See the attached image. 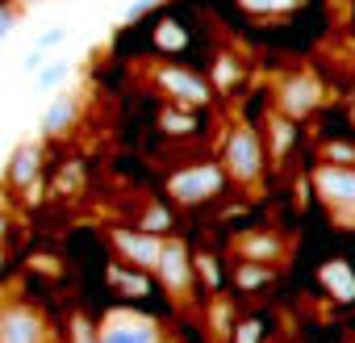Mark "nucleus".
Here are the masks:
<instances>
[{"mask_svg": "<svg viewBox=\"0 0 355 343\" xmlns=\"http://www.w3.org/2000/svg\"><path fill=\"white\" fill-rule=\"evenodd\" d=\"M222 172H226L230 181H239V185L259 181V172H263V138H259L251 126H234V130L226 134Z\"/></svg>", "mask_w": 355, "mask_h": 343, "instance_id": "f257e3e1", "label": "nucleus"}, {"mask_svg": "<svg viewBox=\"0 0 355 343\" xmlns=\"http://www.w3.org/2000/svg\"><path fill=\"white\" fill-rule=\"evenodd\" d=\"M222 189H226V172H222L218 163H193V167H180L175 176H167V197H171L175 206L214 201Z\"/></svg>", "mask_w": 355, "mask_h": 343, "instance_id": "f03ea898", "label": "nucleus"}, {"mask_svg": "<svg viewBox=\"0 0 355 343\" xmlns=\"http://www.w3.org/2000/svg\"><path fill=\"white\" fill-rule=\"evenodd\" d=\"M155 88L167 97V105H184V109H205L214 101V84L180 63H163L155 72Z\"/></svg>", "mask_w": 355, "mask_h": 343, "instance_id": "7ed1b4c3", "label": "nucleus"}, {"mask_svg": "<svg viewBox=\"0 0 355 343\" xmlns=\"http://www.w3.org/2000/svg\"><path fill=\"white\" fill-rule=\"evenodd\" d=\"M0 343H51L46 318L26 301H0Z\"/></svg>", "mask_w": 355, "mask_h": 343, "instance_id": "20e7f679", "label": "nucleus"}, {"mask_svg": "<svg viewBox=\"0 0 355 343\" xmlns=\"http://www.w3.org/2000/svg\"><path fill=\"white\" fill-rule=\"evenodd\" d=\"M109 243L117 247L121 264L142 268V272H155L159 251H163V235H150V231H138V226H113L109 231Z\"/></svg>", "mask_w": 355, "mask_h": 343, "instance_id": "39448f33", "label": "nucleus"}, {"mask_svg": "<svg viewBox=\"0 0 355 343\" xmlns=\"http://www.w3.org/2000/svg\"><path fill=\"white\" fill-rule=\"evenodd\" d=\"M318 197L334 210V214H355V167H338V163H322L313 172Z\"/></svg>", "mask_w": 355, "mask_h": 343, "instance_id": "423d86ee", "label": "nucleus"}, {"mask_svg": "<svg viewBox=\"0 0 355 343\" xmlns=\"http://www.w3.org/2000/svg\"><path fill=\"white\" fill-rule=\"evenodd\" d=\"M96 343H159V326L142 314L117 310L96 326Z\"/></svg>", "mask_w": 355, "mask_h": 343, "instance_id": "0eeeda50", "label": "nucleus"}, {"mask_svg": "<svg viewBox=\"0 0 355 343\" xmlns=\"http://www.w3.org/2000/svg\"><path fill=\"white\" fill-rule=\"evenodd\" d=\"M155 272H159V281H163L167 293H189L197 268H193V256H189V247L180 239H163V251H159Z\"/></svg>", "mask_w": 355, "mask_h": 343, "instance_id": "6e6552de", "label": "nucleus"}, {"mask_svg": "<svg viewBox=\"0 0 355 343\" xmlns=\"http://www.w3.org/2000/svg\"><path fill=\"white\" fill-rule=\"evenodd\" d=\"M42 142H21V147H13V155H9V163H5V189L9 193H30L34 185H38V176H42Z\"/></svg>", "mask_w": 355, "mask_h": 343, "instance_id": "1a4fd4ad", "label": "nucleus"}, {"mask_svg": "<svg viewBox=\"0 0 355 343\" xmlns=\"http://www.w3.org/2000/svg\"><path fill=\"white\" fill-rule=\"evenodd\" d=\"M280 113L284 117H293V122H301V117H309L313 109H318V84L309 80V76H288L284 84H280Z\"/></svg>", "mask_w": 355, "mask_h": 343, "instance_id": "9d476101", "label": "nucleus"}, {"mask_svg": "<svg viewBox=\"0 0 355 343\" xmlns=\"http://www.w3.org/2000/svg\"><path fill=\"white\" fill-rule=\"evenodd\" d=\"M76 122H80V97L63 88V92H55V101L42 113V138H67L76 130Z\"/></svg>", "mask_w": 355, "mask_h": 343, "instance_id": "9b49d317", "label": "nucleus"}, {"mask_svg": "<svg viewBox=\"0 0 355 343\" xmlns=\"http://www.w3.org/2000/svg\"><path fill=\"white\" fill-rule=\"evenodd\" d=\"M322 285H326L338 301H355V272L347 268V260H330V264H322Z\"/></svg>", "mask_w": 355, "mask_h": 343, "instance_id": "f8f14e48", "label": "nucleus"}, {"mask_svg": "<svg viewBox=\"0 0 355 343\" xmlns=\"http://www.w3.org/2000/svg\"><path fill=\"white\" fill-rule=\"evenodd\" d=\"M109 281H113L125 297H134V293H138V297H146V293H150V276H146L142 268H130V264H113Z\"/></svg>", "mask_w": 355, "mask_h": 343, "instance_id": "ddd939ff", "label": "nucleus"}, {"mask_svg": "<svg viewBox=\"0 0 355 343\" xmlns=\"http://www.w3.org/2000/svg\"><path fill=\"white\" fill-rule=\"evenodd\" d=\"M239 256L243 260H255V264H272L280 256V239H272V235H247L239 243Z\"/></svg>", "mask_w": 355, "mask_h": 343, "instance_id": "4468645a", "label": "nucleus"}, {"mask_svg": "<svg viewBox=\"0 0 355 343\" xmlns=\"http://www.w3.org/2000/svg\"><path fill=\"white\" fill-rule=\"evenodd\" d=\"M163 134H197V109H184V105H167L163 117H159Z\"/></svg>", "mask_w": 355, "mask_h": 343, "instance_id": "2eb2a0df", "label": "nucleus"}, {"mask_svg": "<svg viewBox=\"0 0 355 343\" xmlns=\"http://www.w3.org/2000/svg\"><path fill=\"white\" fill-rule=\"evenodd\" d=\"M67 80H71V63H67V59H59V63H42V67L34 72L38 92H55V88L67 84Z\"/></svg>", "mask_w": 355, "mask_h": 343, "instance_id": "dca6fc26", "label": "nucleus"}, {"mask_svg": "<svg viewBox=\"0 0 355 343\" xmlns=\"http://www.w3.org/2000/svg\"><path fill=\"white\" fill-rule=\"evenodd\" d=\"M268 281H272V268H268V264H255V260L234 264V285H239V289H259V285H268Z\"/></svg>", "mask_w": 355, "mask_h": 343, "instance_id": "f3484780", "label": "nucleus"}, {"mask_svg": "<svg viewBox=\"0 0 355 343\" xmlns=\"http://www.w3.org/2000/svg\"><path fill=\"white\" fill-rule=\"evenodd\" d=\"M268 134H272V155L280 159V155L293 147V138H297V130H293V117H284V113H280V117L272 122V130H268Z\"/></svg>", "mask_w": 355, "mask_h": 343, "instance_id": "a211bd4d", "label": "nucleus"}, {"mask_svg": "<svg viewBox=\"0 0 355 343\" xmlns=\"http://www.w3.org/2000/svg\"><path fill=\"white\" fill-rule=\"evenodd\" d=\"M155 42L163 51H184L189 47V34H180V26H175V22H159L155 26Z\"/></svg>", "mask_w": 355, "mask_h": 343, "instance_id": "6ab92c4d", "label": "nucleus"}, {"mask_svg": "<svg viewBox=\"0 0 355 343\" xmlns=\"http://www.w3.org/2000/svg\"><path fill=\"white\" fill-rule=\"evenodd\" d=\"M138 231H150V235L171 231V210H167V206H150V210L138 218Z\"/></svg>", "mask_w": 355, "mask_h": 343, "instance_id": "aec40b11", "label": "nucleus"}, {"mask_svg": "<svg viewBox=\"0 0 355 343\" xmlns=\"http://www.w3.org/2000/svg\"><path fill=\"white\" fill-rule=\"evenodd\" d=\"M67 42V26H46L38 38H34V51H42V55H51V51H59Z\"/></svg>", "mask_w": 355, "mask_h": 343, "instance_id": "412c9836", "label": "nucleus"}, {"mask_svg": "<svg viewBox=\"0 0 355 343\" xmlns=\"http://www.w3.org/2000/svg\"><path fill=\"white\" fill-rule=\"evenodd\" d=\"M71 343H96V326H92V318H84V314L71 318Z\"/></svg>", "mask_w": 355, "mask_h": 343, "instance_id": "4be33fe9", "label": "nucleus"}, {"mask_svg": "<svg viewBox=\"0 0 355 343\" xmlns=\"http://www.w3.org/2000/svg\"><path fill=\"white\" fill-rule=\"evenodd\" d=\"M259 339H263V322L259 318H251V322H243L234 331V343H259Z\"/></svg>", "mask_w": 355, "mask_h": 343, "instance_id": "5701e85b", "label": "nucleus"}, {"mask_svg": "<svg viewBox=\"0 0 355 343\" xmlns=\"http://www.w3.org/2000/svg\"><path fill=\"white\" fill-rule=\"evenodd\" d=\"M284 5H293V0H243V9H251V13H276V9H284Z\"/></svg>", "mask_w": 355, "mask_h": 343, "instance_id": "b1692460", "label": "nucleus"}, {"mask_svg": "<svg viewBox=\"0 0 355 343\" xmlns=\"http://www.w3.org/2000/svg\"><path fill=\"white\" fill-rule=\"evenodd\" d=\"M42 63H46V55H42V51H34V47H30V51H26V59H21V72H26V76H34V72H38V67H42Z\"/></svg>", "mask_w": 355, "mask_h": 343, "instance_id": "393cba45", "label": "nucleus"}, {"mask_svg": "<svg viewBox=\"0 0 355 343\" xmlns=\"http://www.w3.org/2000/svg\"><path fill=\"white\" fill-rule=\"evenodd\" d=\"M155 5H159V0H134V5H130V9H125V17H130V22H134V17H142V13H150V9H155Z\"/></svg>", "mask_w": 355, "mask_h": 343, "instance_id": "a878e982", "label": "nucleus"}, {"mask_svg": "<svg viewBox=\"0 0 355 343\" xmlns=\"http://www.w3.org/2000/svg\"><path fill=\"white\" fill-rule=\"evenodd\" d=\"M76 185H80V167H71V172L63 167L59 172V189H76Z\"/></svg>", "mask_w": 355, "mask_h": 343, "instance_id": "bb28decb", "label": "nucleus"}, {"mask_svg": "<svg viewBox=\"0 0 355 343\" xmlns=\"http://www.w3.org/2000/svg\"><path fill=\"white\" fill-rule=\"evenodd\" d=\"M9 235H13V214H9L5 206H0V243H5Z\"/></svg>", "mask_w": 355, "mask_h": 343, "instance_id": "cd10ccee", "label": "nucleus"}, {"mask_svg": "<svg viewBox=\"0 0 355 343\" xmlns=\"http://www.w3.org/2000/svg\"><path fill=\"white\" fill-rule=\"evenodd\" d=\"M330 159H355V147L338 142V147H330Z\"/></svg>", "mask_w": 355, "mask_h": 343, "instance_id": "c85d7f7f", "label": "nucleus"}, {"mask_svg": "<svg viewBox=\"0 0 355 343\" xmlns=\"http://www.w3.org/2000/svg\"><path fill=\"white\" fill-rule=\"evenodd\" d=\"M351 117H355V113H351Z\"/></svg>", "mask_w": 355, "mask_h": 343, "instance_id": "c756f323", "label": "nucleus"}]
</instances>
